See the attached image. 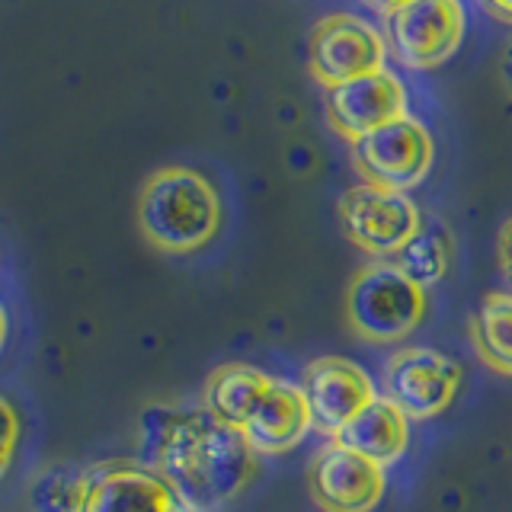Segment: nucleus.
Masks as SVG:
<instances>
[{
	"label": "nucleus",
	"instance_id": "20",
	"mask_svg": "<svg viewBox=\"0 0 512 512\" xmlns=\"http://www.w3.org/2000/svg\"><path fill=\"white\" fill-rule=\"evenodd\" d=\"M480 7H484L493 20L512 26V0H480Z\"/></svg>",
	"mask_w": 512,
	"mask_h": 512
},
{
	"label": "nucleus",
	"instance_id": "4",
	"mask_svg": "<svg viewBox=\"0 0 512 512\" xmlns=\"http://www.w3.org/2000/svg\"><path fill=\"white\" fill-rule=\"evenodd\" d=\"M346 324L365 343L391 346L407 340L423 324L429 295L407 279L391 260L362 266L346 288Z\"/></svg>",
	"mask_w": 512,
	"mask_h": 512
},
{
	"label": "nucleus",
	"instance_id": "9",
	"mask_svg": "<svg viewBox=\"0 0 512 512\" xmlns=\"http://www.w3.org/2000/svg\"><path fill=\"white\" fill-rule=\"evenodd\" d=\"M384 64H388V39L362 16L333 13L314 26L311 74L320 87L333 90L356 77L378 74Z\"/></svg>",
	"mask_w": 512,
	"mask_h": 512
},
{
	"label": "nucleus",
	"instance_id": "21",
	"mask_svg": "<svg viewBox=\"0 0 512 512\" xmlns=\"http://www.w3.org/2000/svg\"><path fill=\"white\" fill-rule=\"evenodd\" d=\"M500 84L512 96V39L503 45V55H500Z\"/></svg>",
	"mask_w": 512,
	"mask_h": 512
},
{
	"label": "nucleus",
	"instance_id": "5",
	"mask_svg": "<svg viewBox=\"0 0 512 512\" xmlns=\"http://www.w3.org/2000/svg\"><path fill=\"white\" fill-rule=\"evenodd\" d=\"M340 228L362 253L375 260H391L416 231L423 228V215L407 192L359 183L346 189L336 202Z\"/></svg>",
	"mask_w": 512,
	"mask_h": 512
},
{
	"label": "nucleus",
	"instance_id": "15",
	"mask_svg": "<svg viewBox=\"0 0 512 512\" xmlns=\"http://www.w3.org/2000/svg\"><path fill=\"white\" fill-rule=\"evenodd\" d=\"M471 346L490 372L512 378V292H490L471 314Z\"/></svg>",
	"mask_w": 512,
	"mask_h": 512
},
{
	"label": "nucleus",
	"instance_id": "11",
	"mask_svg": "<svg viewBox=\"0 0 512 512\" xmlns=\"http://www.w3.org/2000/svg\"><path fill=\"white\" fill-rule=\"evenodd\" d=\"M304 397L314 416V429L336 439L356 416L381 397L372 375L359 362L343 356H320L304 368Z\"/></svg>",
	"mask_w": 512,
	"mask_h": 512
},
{
	"label": "nucleus",
	"instance_id": "16",
	"mask_svg": "<svg viewBox=\"0 0 512 512\" xmlns=\"http://www.w3.org/2000/svg\"><path fill=\"white\" fill-rule=\"evenodd\" d=\"M391 263L413 279L420 288H436L452 266V237L439 224H423L416 237H410L404 247L391 256Z\"/></svg>",
	"mask_w": 512,
	"mask_h": 512
},
{
	"label": "nucleus",
	"instance_id": "12",
	"mask_svg": "<svg viewBox=\"0 0 512 512\" xmlns=\"http://www.w3.org/2000/svg\"><path fill=\"white\" fill-rule=\"evenodd\" d=\"M330 128L349 144L378 132L397 119H407V87L388 68L327 90Z\"/></svg>",
	"mask_w": 512,
	"mask_h": 512
},
{
	"label": "nucleus",
	"instance_id": "2",
	"mask_svg": "<svg viewBox=\"0 0 512 512\" xmlns=\"http://www.w3.org/2000/svg\"><path fill=\"white\" fill-rule=\"evenodd\" d=\"M202 407L234 426L256 455H285L308 439L314 416L301 384L272 378L263 368L228 362L205 381Z\"/></svg>",
	"mask_w": 512,
	"mask_h": 512
},
{
	"label": "nucleus",
	"instance_id": "3",
	"mask_svg": "<svg viewBox=\"0 0 512 512\" xmlns=\"http://www.w3.org/2000/svg\"><path fill=\"white\" fill-rule=\"evenodd\" d=\"M135 215L154 250L189 256L215 240L221 228V196L199 170L160 167L144 180Z\"/></svg>",
	"mask_w": 512,
	"mask_h": 512
},
{
	"label": "nucleus",
	"instance_id": "6",
	"mask_svg": "<svg viewBox=\"0 0 512 512\" xmlns=\"http://www.w3.org/2000/svg\"><path fill=\"white\" fill-rule=\"evenodd\" d=\"M464 368L458 359L429 346L397 349L384 362L381 397H388L410 416V423H423L445 413L461 391Z\"/></svg>",
	"mask_w": 512,
	"mask_h": 512
},
{
	"label": "nucleus",
	"instance_id": "23",
	"mask_svg": "<svg viewBox=\"0 0 512 512\" xmlns=\"http://www.w3.org/2000/svg\"><path fill=\"white\" fill-rule=\"evenodd\" d=\"M4 346H7V311L0 304V352H4Z\"/></svg>",
	"mask_w": 512,
	"mask_h": 512
},
{
	"label": "nucleus",
	"instance_id": "13",
	"mask_svg": "<svg viewBox=\"0 0 512 512\" xmlns=\"http://www.w3.org/2000/svg\"><path fill=\"white\" fill-rule=\"evenodd\" d=\"M84 512H192V509L148 464L103 461L90 468Z\"/></svg>",
	"mask_w": 512,
	"mask_h": 512
},
{
	"label": "nucleus",
	"instance_id": "14",
	"mask_svg": "<svg viewBox=\"0 0 512 512\" xmlns=\"http://www.w3.org/2000/svg\"><path fill=\"white\" fill-rule=\"evenodd\" d=\"M336 442L372 458L381 468H391L410 445V416L388 397H378L336 436Z\"/></svg>",
	"mask_w": 512,
	"mask_h": 512
},
{
	"label": "nucleus",
	"instance_id": "10",
	"mask_svg": "<svg viewBox=\"0 0 512 512\" xmlns=\"http://www.w3.org/2000/svg\"><path fill=\"white\" fill-rule=\"evenodd\" d=\"M308 487L324 512H372L388 490V468L333 439L314 455Z\"/></svg>",
	"mask_w": 512,
	"mask_h": 512
},
{
	"label": "nucleus",
	"instance_id": "22",
	"mask_svg": "<svg viewBox=\"0 0 512 512\" xmlns=\"http://www.w3.org/2000/svg\"><path fill=\"white\" fill-rule=\"evenodd\" d=\"M375 7H381L384 13H391V10H397V7H404V4H410V0H372Z\"/></svg>",
	"mask_w": 512,
	"mask_h": 512
},
{
	"label": "nucleus",
	"instance_id": "17",
	"mask_svg": "<svg viewBox=\"0 0 512 512\" xmlns=\"http://www.w3.org/2000/svg\"><path fill=\"white\" fill-rule=\"evenodd\" d=\"M90 471H77L71 464H48L29 484L32 512H84Z\"/></svg>",
	"mask_w": 512,
	"mask_h": 512
},
{
	"label": "nucleus",
	"instance_id": "18",
	"mask_svg": "<svg viewBox=\"0 0 512 512\" xmlns=\"http://www.w3.org/2000/svg\"><path fill=\"white\" fill-rule=\"evenodd\" d=\"M20 432H23L20 413H16V407L0 394V477L10 471L16 445H20Z\"/></svg>",
	"mask_w": 512,
	"mask_h": 512
},
{
	"label": "nucleus",
	"instance_id": "8",
	"mask_svg": "<svg viewBox=\"0 0 512 512\" xmlns=\"http://www.w3.org/2000/svg\"><path fill=\"white\" fill-rule=\"evenodd\" d=\"M436 160V141L416 119H397L352 144V164L362 183L407 192L420 186Z\"/></svg>",
	"mask_w": 512,
	"mask_h": 512
},
{
	"label": "nucleus",
	"instance_id": "1",
	"mask_svg": "<svg viewBox=\"0 0 512 512\" xmlns=\"http://www.w3.org/2000/svg\"><path fill=\"white\" fill-rule=\"evenodd\" d=\"M141 464L154 468L192 512H218L260 474V455L208 407L154 404L138 423Z\"/></svg>",
	"mask_w": 512,
	"mask_h": 512
},
{
	"label": "nucleus",
	"instance_id": "7",
	"mask_svg": "<svg viewBox=\"0 0 512 512\" xmlns=\"http://www.w3.org/2000/svg\"><path fill=\"white\" fill-rule=\"evenodd\" d=\"M464 42L461 0H410L388 13V55L410 71L439 68Z\"/></svg>",
	"mask_w": 512,
	"mask_h": 512
},
{
	"label": "nucleus",
	"instance_id": "19",
	"mask_svg": "<svg viewBox=\"0 0 512 512\" xmlns=\"http://www.w3.org/2000/svg\"><path fill=\"white\" fill-rule=\"evenodd\" d=\"M496 260H500V272H503V279L512 288V218L500 228V240H496Z\"/></svg>",
	"mask_w": 512,
	"mask_h": 512
}]
</instances>
